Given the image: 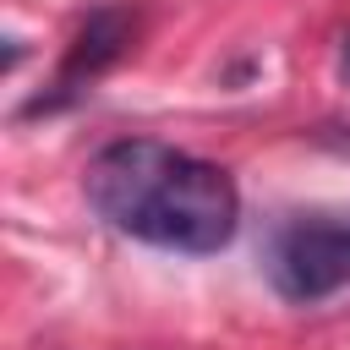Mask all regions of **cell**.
I'll return each instance as SVG.
<instances>
[{
	"mask_svg": "<svg viewBox=\"0 0 350 350\" xmlns=\"http://www.w3.org/2000/svg\"><path fill=\"white\" fill-rule=\"evenodd\" d=\"M131 38H137V11L131 5H98V11H88L82 27H77V38H71V49H66V60H60L55 93L33 98L27 115H44V109H60L66 98H77L93 77H104L131 49Z\"/></svg>",
	"mask_w": 350,
	"mask_h": 350,
	"instance_id": "3957f363",
	"label": "cell"
},
{
	"mask_svg": "<svg viewBox=\"0 0 350 350\" xmlns=\"http://www.w3.org/2000/svg\"><path fill=\"white\" fill-rule=\"evenodd\" d=\"M339 71L350 77V38H345V55H339Z\"/></svg>",
	"mask_w": 350,
	"mask_h": 350,
	"instance_id": "277c9868",
	"label": "cell"
},
{
	"mask_svg": "<svg viewBox=\"0 0 350 350\" xmlns=\"http://www.w3.org/2000/svg\"><path fill=\"white\" fill-rule=\"evenodd\" d=\"M82 191L109 230L186 257H208L241 230L235 180L219 164L159 137H120L98 148L88 159Z\"/></svg>",
	"mask_w": 350,
	"mask_h": 350,
	"instance_id": "6da1fadb",
	"label": "cell"
},
{
	"mask_svg": "<svg viewBox=\"0 0 350 350\" xmlns=\"http://www.w3.org/2000/svg\"><path fill=\"white\" fill-rule=\"evenodd\" d=\"M268 284L295 301L317 306L334 290L350 284V208H317V213H290L268 235Z\"/></svg>",
	"mask_w": 350,
	"mask_h": 350,
	"instance_id": "7a4b0ae2",
	"label": "cell"
}]
</instances>
